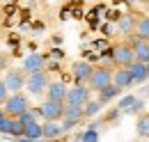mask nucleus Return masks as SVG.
I'll return each instance as SVG.
<instances>
[{
  "instance_id": "nucleus-1",
  "label": "nucleus",
  "mask_w": 149,
  "mask_h": 142,
  "mask_svg": "<svg viewBox=\"0 0 149 142\" xmlns=\"http://www.w3.org/2000/svg\"><path fill=\"white\" fill-rule=\"evenodd\" d=\"M110 57H112V64L117 69H129L131 64L135 62V55H133V46L129 41H119L110 48Z\"/></svg>"
},
{
  "instance_id": "nucleus-2",
  "label": "nucleus",
  "mask_w": 149,
  "mask_h": 142,
  "mask_svg": "<svg viewBox=\"0 0 149 142\" xmlns=\"http://www.w3.org/2000/svg\"><path fill=\"white\" fill-rule=\"evenodd\" d=\"M30 99L25 96V94H9V99H7V103L2 106L5 110V115L9 117V119H21L28 110H30Z\"/></svg>"
},
{
  "instance_id": "nucleus-3",
  "label": "nucleus",
  "mask_w": 149,
  "mask_h": 142,
  "mask_svg": "<svg viewBox=\"0 0 149 142\" xmlns=\"http://www.w3.org/2000/svg\"><path fill=\"white\" fill-rule=\"evenodd\" d=\"M110 85H112V69H108V67H94L92 76H90V83H87L90 92H103Z\"/></svg>"
},
{
  "instance_id": "nucleus-4",
  "label": "nucleus",
  "mask_w": 149,
  "mask_h": 142,
  "mask_svg": "<svg viewBox=\"0 0 149 142\" xmlns=\"http://www.w3.org/2000/svg\"><path fill=\"white\" fill-rule=\"evenodd\" d=\"M5 87L7 92H12V94H21V89H25V83H28V76H25V71L23 69H9L5 73Z\"/></svg>"
},
{
  "instance_id": "nucleus-5",
  "label": "nucleus",
  "mask_w": 149,
  "mask_h": 142,
  "mask_svg": "<svg viewBox=\"0 0 149 142\" xmlns=\"http://www.w3.org/2000/svg\"><path fill=\"white\" fill-rule=\"evenodd\" d=\"M53 80H51V76H48V71H41V73H35V76H28V83H25V89L32 94V96H41L48 85H51Z\"/></svg>"
},
{
  "instance_id": "nucleus-6",
  "label": "nucleus",
  "mask_w": 149,
  "mask_h": 142,
  "mask_svg": "<svg viewBox=\"0 0 149 142\" xmlns=\"http://www.w3.org/2000/svg\"><path fill=\"white\" fill-rule=\"evenodd\" d=\"M92 101V92L87 85H74L67 94V106H78V108H85L87 103Z\"/></svg>"
},
{
  "instance_id": "nucleus-7",
  "label": "nucleus",
  "mask_w": 149,
  "mask_h": 142,
  "mask_svg": "<svg viewBox=\"0 0 149 142\" xmlns=\"http://www.w3.org/2000/svg\"><path fill=\"white\" fill-rule=\"evenodd\" d=\"M37 110H39V117H44V122H55V124H57L60 119H64V103L44 101Z\"/></svg>"
},
{
  "instance_id": "nucleus-8",
  "label": "nucleus",
  "mask_w": 149,
  "mask_h": 142,
  "mask_svg": "<svg viewBox=\"0 0 149 142\" xmlns=\"http://www.w3.org/2000/svg\"><path fill=\"white\" fill-rule=\"evenodd\" d=\"M92 71H94V67L87 62V60H76L74 64H71V76H74L76 85H87Z\"/></svg>"
},
{
  "instance_id": "nucleus-9",
  "label": "nucleus",
  "mask_w": 149,
  "mask_h": 142,
  "mask_svg": "<svg viewBox=\"0 0 149 142\" xmlns=\"http://www.w3.org/2000/svg\"><path fill=\"white\" fill-rule=\"evenodd\" d=\"M21 69L25 71V76L41 73V71H46V57L41 53H30L25 60H23V67H21Z\"/></svg>"
},
{
  "instance_id": "nucleus-10",
  "label": "nucleus",
  "mask_w": 149,
  "mask_h": 142,
  "mask_svg": "<svg viewBox=\"0 0 149 142\" xmlns=\"http://www.w3.org/2000/svg\"><path fill=\"white\" fill-rule=\"evenodd\" d=\"M67 94H69V87L62 83V80H53L48 89H46V101H53V103H64L67 106Z\"/></svg>"
},
{
  "instance_id": "nucleus-11",
  "label": "nucleus",
  "mask_w": 149,
  "mask_h": 142,
  "mask_svg": "<svg viewBox=\"0 0 149 142\" xmlns=\"http://www.w3.org/2000/svg\"><path fill=\"white\" fill-rule=\"evenodd\" d=\"M129 44L133 46V55H135V62L140 64H149V41H142L133 35L129 37Z\"/></svg>"
},
{
  "instance_id": "nucleus-12",
  "label": "nucleus",
  "mask_w": 149,
  "mask_h": 142,
  "mask_svg": "<svg viewBox=\"0 0 149 142\" xmlns=\"http://www.w3.org/2000/svg\"><path fill=\"white\" fill-rule=\"evenodd\" d=\"M138 21H140L138 14H122V16L117 18V30L126 37H133L135 30H138Z\"/></svg>"
},
{
  "instance_id": "nucleus-13",
  "label": "nucleus",
  "mask_w": 149,
  "mask_h": 142,
  "mask_svg": "<svg viewBox=\"0 0 149 142\" xmlns=\"http://www.w3.org/2000/svg\"><path fill=\"white\" fill-rule=\"evenodd\" d=\"M0 133H9L14 138H25V126L21 124V119H5L2 126H0Z\"/></svg>"
},
{
  "instance_id": "nucleus-14",
  "label": "nucleus",
  "mask_w": 149,
  "mask_h": 142,
  "mask_svg": "<svg viewBox=\"0 0 149 142\" xmlns=\"http://www.w3.org/2000/svg\"><path fill=\"white\" fill-rule=\"evenodd\" d=\"M112 85L119 89H126L133 85V76H131L129 69H115L112 71Z\"/></svg>"
},
{
  "instance_id": "nucleus-15",
  "label": "nucleus",
  "mask_w": 149,
  "mask_h": 142,
  "mask_svg": "<svg viewBox=\"0 0 149 142\" xmlns=\"http://www.w3.org/2000/svg\"><path fill=\"white\" fill-rule=\"evenodd\" d=\"M85 119V112H83V108L78 106H64V119L62 122H69V124H80Z\"/></svg>"
},
{
  "instance_id": "nucleus-16",
  "label": "nucleus",
  "mask_w": 149,
  "mask_h": 142,
  "mask_svg": "<svg viewBox=\"0 0 149 142\" xmlns=\"http://www.w3.org/2000/svg\"><path fill=\"white\" fill-rule=\"evenodd\" d=\"M62 133H64V131H62V124H55V122H44V124H41L44 140H57Z\"/></svg>"
},
{
  "instance_id": "nucleus-17",
  "label": "nucleus",
  "mask_w": 149,
  "mask_h": 142,
  "mask_svg": "<svg viewBox=\"0 0 149 142\" xmlns=\"http://www.w3.org/2000/svg\"><path fill=\"white\" fill-rule=\"evenodd\" d=\"M131 71V76H133V83H145L149 78V73H147V64H140V62H133L129 67Z\"/></svg>"
},
{
  "instance_id": "nucleus-18",
  "label": "nucleus",
  "mask_w": 149,
  "mask_h": 142,
  "mask_svg": "<svg viewBox=\"0 0 149 142\" xmlns=\"http://www.w3.org/2000/svg\"><path fill=\"white\" fill-rule=\"evenodd\" d=\"M135 131L140 138H149V112H142L135 122Z\"/></svg>"
},
{
  "instance_id": "nucleus-19",
  "label": "nucleus",
  "mask_w": 149,
  "mask_h": 142,
  "mask_svg": "<svg viewBox=\"0 0 149 142\" xmlns=\"http://www.w3.org/2000/svg\"><path fill=\"white\" fill-rule=\"evenodd\" d=\"M135 37L142 39V41H149V14L147 16H140L138 21V30H135Z\"/></svg>"
},
{
  "instance_id": "nucleus-20",
  "label": "nucleus",
  "mask_w": 149,
  "mask_h": 142,
  "mask_svg": "<svg viewBox=\"0 0 149 142\" xmlns=\"http://www.w3.org/2000/svg\"><path fill=\"white\" fill-rule=\"evenodd\" d=\"M119 92H122L119 87H115V85H110V87H106L103 92H99V101H101V103L106 106V103H110V101L115 99V96H119Z\"/></svg>"
},
{
  "instance_id": "nucleus-21",
  "label": "nucleus",
  "mask_w": 149,
  "mask_h": 142,
  "mask_svg": "<svg viewBox=\"0 0 149 142\" xmlns=\"http://www.w3.org/2000/svg\"><path fill=\"white\" fill-rule=\"evenodd\" d=\"M44 138L41 135V124H30V126H25V140H32V142H39Z\"/></svg>"
},
{
  "instance_id": "nucleus-22",
  "label": "nucleus",
  "mask_w": 149,
  "mask_h": 142,
  "mask_svg": "<svg viewBox=\"0 0 149 142\" xmlns=\"http://www.w3.org/2000/svg\"><path fill=\"white\" fill-rule=\"evenodd\" d=\"M101 108H103V103L96 99V101H90L87 106L83 108V112H85V117H94V115H99V112H101Z\"/></svg>"
},
{
  "instance_id": "nucleus-23",
  "label": "nucleus",
  "mask_w": 149,
  "mask_h": 142,
  "mask_svg": "<svg viewBox=\"0 0 149 142\" xmlns=\"http://www.w3.org/2000/svg\"><path fill=\"white\" fill-rule=\"evenodd\" d=\"M37 117H39V110L37 108H30L23 117H21V124L23 126H30V124H37Z\"/></svg>"
},
{
  "instance_id": "nucleus-24",
  "label": "nucleus",
  "mask_w": 149,
  "mask_h": 142,
  "mask_svg": "<svg viewBox=\"0 0 149 142\" xmlns=\"http://www.w3.org/2000/svg\"><path fill=\"white\" fill-rule=\"evenodd\" d=\"M142 108H145V101H142V99H135V103L126 110V115H138V117H140V115H142Z\"/></svg>"
},
{
  "instance_id": "nucleus-25",
  "label": "nucleus",
  "mask_w": 149,
  "mask_h": 142,
  "mask_svg": "<svg viewBox=\"0 0 149 142\" xmlns=\"http://www.w3.org/2000/svg\"><path fill=\"white\" fill-rule=\"evenodd\" d=\"M80 140H83V142H99V133H96V128H87V131L80 135Z\"/></svg>"
},
{
  "instance_id": "nucleus-26",
  "label": "nucleus",
  "mask_w": 149,
  "mask_h": 142,
  "mask_svg": "<svg viewBox=\"0 0 149 142\" xmlns=\"http://www.w3.org/2000/svg\"><path fill=\"white\" fill-rule=\"evenodd\" d=\"M133 103H135V96H124V99H122V101L117 103V110H119V112H122V110L126 112V110H129Z\"/></svg>"
},
{
  "instance_id": "nucleus-27",
  "label": "nucleus",
  "mask_w": 149,
  "mask_h": 142,
  "mask_svg": "<svg viewBox=\"0 0 149 142\" xmlns=\"http://www.w3.org/2000/svg\"><path fill=\"white\" fill-rule=\"evenodd\" d=\"M7 99H9V92H7V87H5V80L0 78V106H5Z\"/></svg>"
},
{
  "instance_id": "nucleus-28",
  "label": "nucleus",
  "mask_w": 149,
  "mask_h": 142,
  "mask_svg": "<svg viewBox=\"0 0 149 142\" xmlns=\"http://www.w3.org/2000/svg\"><path fill=\"white\" fill-rule=\"evenodd\" d=\"M5 119H7V115H5V110L0 108V126H2V122H5Z\"/></svg>"
},
{
  "instance_id": "nucleus-29",
  "label": "nucleus",
  "mask_w": 149,
  "mask_h": 142,
  "mask_svg": "<svg viewBox=\"0 0 149 142\" xmlns=\"http://www.w3.org/2000/svg\"><path fill=\"white\" fill-rule=\"evenodd\" d=\"M2 21H5V12L0 9V25H2Z\"/></svg>"
},
{
  "instance_id": "nucleus-30",
  "label": "nucleus",
  "mask_w": 149,
  "mask_h": 142,
  "mask_svg": "<svg viewBox=\"0 0 149 142\" xmlns=\"http://www.w3.org/2000/svg\"><path fill=\"white\" fill-rule=\"evenodd\" d=\"M76 142H83V140H80V135H78V138H76Z\"/></svg>"
},
{
  "instance_id": "nucleus-31",
  "label": "nucleus",
  "mask_w": 149,
  "mask_h": 142,
  "mask_svg": "<svg viewBox=\"0 0 149 142\" xmlns=\"http://www.w3.org/2000/svg\"><path fill=\"white\" fill-rule=\"evenodd\" d=\"M147 96H149V87H147Z\"/></svg>"
},
{
  "instance_id": "nucleus-32",
  "label": "nucleus",
  "mask_w": 149,
  "mask_h": 142,
  "mask_svg": "<svg viewBox=\"0 0 149 142\" xmlns=\"http://www.w3.org/2000/svg\"><path fill=\"white\" fill-rule=\"evenodd\" d=\"M55 142H60V140H55Z\"/></svg>"
},
{
  "instance_id": "nucleus-33",
  "label": "nucleus",
  "mask_w": 149,
  "mask_h": 142,
  "mask_svg": "<svg viewBox=\"0 0 149 142\" xmlns=\"http://www.w3.org/2000/svg\"><path fill=\"white\" fill-rule=\"evenodd\" d=\"M14 142H16V140H14Z\"/></svg>"
}]
</instances>
